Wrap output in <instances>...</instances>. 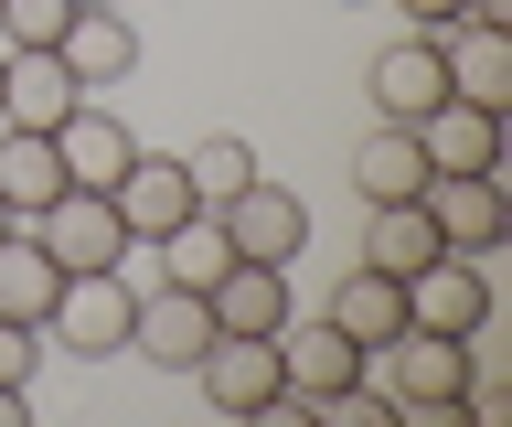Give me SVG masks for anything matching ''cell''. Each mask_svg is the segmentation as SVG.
I'll use <instances>...</instances> for the list:
<instances>
[{"label":"cell","mask_w":512,"mask_h":427,"mask_svg":"<svg viewBox=\"0 0 512 427\" xmlns=\"http://www.w3.org/2000/svg\"><path fill=\"white\" fill-rule=\"evenodd\" d=\"M374 385L395 395V417H427V427H448V406H459V385H470V342L459 331H395L374 353Z\"/></svg>","instance_id":"obj_1"},{"label":"cell","mask_w":512,"mask_h":427,"mask_svg":"<svg viewBox=\"0 0 512 427\" xmlns=\"http://www.w3.org/2000/svg\"><path fill=\"white\" fill-rule=\"evenodd\" d=\"M128 321H139V289H128V267H75L43 310V342H64L75 363H107L128 353Z\"/></svg>","instance_id":"obj_2"},{"label":"cell","mask_w":512,"mask_h":427,"mask_svg":"<svg viewBox=\"0 0 512 427\" xmlns=\"http://www.w3.org/2000/svg\"><path fill=\"white\" fill-rule=\"evenodd\" d=\"M192 385L214 417H278L288 385H278V331H214L203 363H192Z\"/></svg>","instance_id":"obj_3"},{"label":"cell","mask_w":512,"mask_h":427,"mask_svg":"<svg viewBox=\"0 0 512 427\" xmlns=\"http://www.w3.org/2000/svg\"><path fill=\"white\" fill-rule=\"evenodd\" d=\"M363 374H374V353H363L342 321H299V310L278 321V385H288V406H299V417H310L320 395L363 385Z\"/></svg>","instance_id":"obj_4"},{"label":"cell","mask_w":512,"mask_h":427,"mask_svg":"<svg viewBox=\"0 0 512 427\" xmlns=\"http://www.w3.org/2000/svg\"><path fill=\"white\" fill-rule=\"evenodd\" d=\"M32 235H43V257L75 278V267H118L128 257V225H118V203L107 193H86V182H64L43 214H32Z\"/></svg>","instance_id":"obj_5"},{"label":"cell","mask_w":512,"mask_h":427,"mask_svg":"<svg viewBox=\"0 0 512 427\" xmlns=\"http://www.w3.org/2000/svg\"><path fill=\"white\" fill-rule=\"evenodd\" d=\"M406 321H416V331H459V342L491 331V267L459 257V246H438V257L406 278Z\"/></svg>","instance_id":"obj_6"},{"label":"cell","mask_w":512,"mask_h":427,"mask_svg":"<svg viewBox=\"0 0 512 427\" xmlns=\"http://www.w3.org/2000/svg\"><path fill=\"white\" fill-rule=\"evenodd\" d=\"M214 225H224V246H235V257L288 267L299 246H310V203L288 193V182H267V171H256V182H246L235 203H214Z\"/></svg>","instance_id":"obj_7"},{"label":"cell","mask_w":512,"mask_h":427,"mask_svg":"<svg viewBox=\"0 0 512 427\" xmlns=\"http://www.w3.org/2000/svg\"><path fill=\"white\" fill-rule=\"evenodd\" d=\"M203 342H214V299L203 289H139V321H128V353L139 363H160V374H192L203 363Z\"/></svg>","instance_id":"obj_8"},{"label":"cell","mask_w":512,"mask_h":427,"mask_svg":"<svg viewBox=\"0 0 512 427\" xmlns=\"http://www.w3.org/2000/svg\"><path fill=\"white\" fill-rule=\"evenodd\" d=\"M363 97H374V118L416 129V118L448 97V54H438V33H395L374 65H363Z\"/></svg>","instance_id":"obj_9"},{"label":"cell","mask_w":512,"mask_h":427,"mask_svg":"<svg viewBox=\"0 0 512 427\" xmlns=\"http://www.w3.org/2000/svg\"><path fill=\"white\" fill-rule=\"evenodd\" d=\"M427 225L459 246V257H491L512 235V203H502V171H438L427 182Z\"/></svg>","instance_id":"obj_10"},{"label":"cell","mask_w":512,"mask_h":427,"mask_svg":"<svg viewBox=\"0 0 512 427\" xmlns=\"http://www.w3.org/2000/svg\"><path fill=\"white\" fill-rule=\"evenodd\" d=\"M107 203H118L128 246H160L182 214H203V203H192V182H182V161H160V150H128V171L107 182Z\"/></svg>","instance_id":"obj_11"},{"label":"cell","mask_w":512,"mask_h":427,"mask_svg":"<svg viewBox=\"0 0 512 427\" xmlns=\"http://www.w3.org/2000/svg\"><path fill=\"white\" fill-rule=\"evenodd\" d=\"M75 97H86V86L64 75L54 43H0V129H54Z\"/></svg>","instance_id":"obj_12"},{"label":"cell","mask_w":512,"mask_h":427,"mask_svg":"<svg viewBox=\"0 0 512 427\" xmlns=\"http://www.w3.org/2000/svg\"><path fill=\"white\" fill-rule=\"evenodd\" d=\"M416 150H427V182H438V171H502V107L438 97L416 118Z\"/></svg>","instance_id":"obj_13"},{"label":"cell","mask_w":512,"mask_h":427,"mask_svg":"<svg viewBox=\"0 0 512 427\" xmlns=\"http://www.w3.org/2000/svg\"><path fill=\"white\" fill-rule=\"evenodd\" d=\"M128 150H139V139H128V118H118V107H96V97H75V107L54 118V161H64V182H86V193H107V182H118Z\"/></svg>","instance_id":"obj_14"},{"label":"cell","mask_w":512,"mask_h":427,"mask_svg":"<svg viewBox=\"0 0 512 427\" xmlns=\"http://www.w3.org/2000/svg\"><path fill=\"white\" fill-rule=\"evenodd\" d=\"M54 54H64V75L96 97V86H118V75L139 65V33H128V11H118V0H86V11L64 22V43H54Z\"/></svg>","instance_id":"obj_15"},{"label":"cell","mask_w":512,"mask_h":427,"mask_svg":"<svg viewBox=\"0 0 512 427\" xmlns=\"http://www.w3.org/2000/svg\"><path fill=\"white\" fill-rule=\"evenodd\" d=\"M320 321H342L352 342H363V353H384V342L406 331V278H384V267H363V257H352V267H342V289H331V310H320Z\"/></svg>","instance_id":"obj_16"},{"label":"cell","mask_w":512,"mask_h":427,"mask_svg":"<svg viewBox=\"0 0 512 427\" xmlns=\"http://www.w3.org/2000/svg\"><path fill=\"white\" fill-rule=\"evenodd\" d=\"M352 193H363V203H416V193H427V150H416V129L374 118L363 150H352Z\"/></svg>","instance_id":"obj_17"},{"label":"cell","mask_w":512,"mask_h":427,"mask_svg":"<svg viewBox=\"0 0 512 427\" xmlns=\"http://www.w3.org/2000/svg\"><path fill=\"white\" fill-rule=\"evenodd\" d=\"M438 54H448V97H470V107H512V33L448 22V33H438Z\"/></svg>","instance_id":"obj_18"},{"label":"cell","mask_w":512,"mask_h":427,"mask_svg":"<svg viewBox=\"0 0 512 427\" xmlns=\"http://www.w3.org/2000/svg\"><path fill=\"white\" fill-rule=\"evenodd\" d=\"M203 299H214V331H278L288 310H299V299H288V267H267V257H235Z\"/></svg>","instance_id":"obj_19"},{"label":"cell","mask_w":512,"mask_h":427,"mask_svg":"<svg viewBox=\"0 0 512 427\" xmlns=\"http://www.w3.org/2000/svg\"><path fill=\"white\" fill-rule=\"evenodd\" d=\"M438 246H448V235L427 225V193H416V203H363V267H384V278H416Z\"/></svg>","instance_id":"obj_20"},{"label":"cell","mask_w":512,"mask_h":427,"mask_svg":"<svg viewBox=\"0 0 512 427\" xmlns=\"http://www.w3.org/2000/svg\"><path fill=\"white\" fill-rule=\"evenodd\" d=\"M54 289H64V267L43 257V235H32V225H11V235H0V321H32V331H43Z\"/></svg>","instance_id":"obj_21"},{"label":"cell","mask_w":512,"mask_h":427,"mask_svg":"<svg viewBox=\"0 0 512 427\" xmlns=\"http://www.w3.org/2000/svg\"><path fill=\"white\" fill-rule=\"evenodd\" d=\"M64 193V161H54V129H0V203L11 214H43V203Z\"/></svg>","instance_id":"obj_22"},{"label":"cell","mask_w":512,"mask_h":427,"mask_svg":"<svg viewBox=\"0 0 512 427\" xmlns=\"http://www.w3.org/2000/svg\"><path fill=\"white\" fill-rule=\"evenodd\" d=\"M182 182H192V203L214 214V203H235L256 182V139H235V129H214V139H192L182 150Z\"/></svg>","instance_id":"obj_23"},{"label":"cell","mask_w":512,"mask_h":427,"mask_svg":"<svg viewBox=\"0 0 512 427\" xmlns=\"http://www.w3.org/2000/svg\"><path fill=\"white\" fill-rule=\"evenodd\" d=\"M75 0H0V43H64Z\"/></svg>","instance_id":"obj_24"},{"label":"cell","mask_w":512,"mask_h":427,"mask_svg":"<svg viewBox=\"0 0 512 427\" xmlns=\"http://www.w3.org/2000/svg\"><path fill=\"white\" fill-rule=\"evenodd\" d=\"M32 363H43V331H32V321H0V385H32Z\"/></svg>","instance_id":"obj_25"},{"label":"cell","mask_w":512,"mask_h":427,"mask_svg":"<svg viewBox=\"0 0 512 427\" xmlns=\"http://www.w3.org/2000/svg\"><path fill=\"white\" fill-rule=\"evenodd\" d=\"M395 11H406V33H448L459 22V0H395Z\"/></svg>","instance_id":"obj_26"},{"label":"cell","mask_w":512,"mask_h":427,"mask_svg":"<svg viewBox=\"0 0 512 427\" xmlns=\"http://www.w3.org/2000/svg\"><path fill=\"white\" fill-rule=\"evenodd\" d=\"M22 395H32V385H0V427H22Z\"/></svg>","instance_id":"obj_27"},{"label":"cell","mask_w":512,"mask_h":427,"mask_svg":"<svg viewBox=\"0 0 512 427\" xmlns=\"http://www.w3.org/2000/svg\"><path fill=\"white\" fill-rule=\"evenodd\" d=\"M11 225H22V214H11V203H0V235H11Z\"/></svg>","instance_id":"obj_28"},{"label":"cell","mask_w":512,"mask_h":427,"mask_svg":"<svg viewBox=\"0 0 512 427\" xmlns=\"http://www.w3.org/2000/svg\"><path fill=\"white\" fill-rule=\"evenodd\" d=\"M75 11H86V0H75Z\"/></svg>","instance_id":"obj_29"}]
</instances>
